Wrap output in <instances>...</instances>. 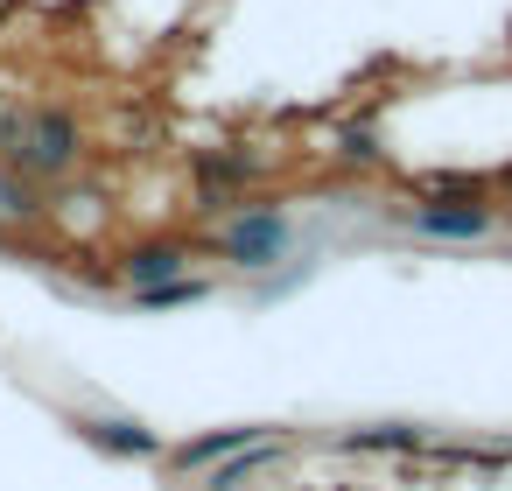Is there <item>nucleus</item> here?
<instances>
[{"label":"nucleus","instance_id":"f03ea898","mask_svg":"<svg viewBox=\"0 0 512 491\" xmlns=\"http://www.w3.org/2000/svg\"><path fill=\"white\" fill-rule=\"evenodd\" d=\"M218 253H225L232 267L260 274V267H274V260L288 253V218H281L274 204H239V211H225V225H218Z\"/></svg>","mask_w":512,"mask_h":491},{"label":"nucleus","instance_id":"7ed1b4c3","mask_svg":"<svg viewBox=\"0 0 512 491\" xmlns=\"http://www.w3.org/2000/svg\"><path fill=\"white\" fill-rule=\"evenodd\" d=\"M260 176H267V162L253 148H211V155H197V204L204 211H239L246 190H260Z\"/></svg>","mask_w":512,"mask_h":491},{"label":"nucleus","instance_id":"39448f33","mask_svg":"<svg viewBox=\"0 0 512 491\" xmlns=\"http://www.w3.org/2000/svg\"><path fill=\"white\" fill-rule=\"evenodd\" d=\"M407 225L428 239H484L498 225V204H414Z\"/></svg>","mask_w":512,"mask_h":491},{"label":"nucleus","instance_id":"0eeeda50","mask_svg":"<svg viewBox=\"0 0 512 491\" xmlns=\"http://www.w3.org/2000/svg\"><path fill=\"white\" fill-rule=\"evenodd\" d=\"M85 435H92L99 449H113V456H155V449H162L141 421H120V414H92V421H85Z\"/></svg>","mask_w":512,"mask_h":491},{"label":"nucleus","instance_id":"20e7f679","mask_svg":"<svg viewBox=\"0 0 512 491\" xmlns=\"http://www.w3.org/2000/svg\"><path fill=\"white\" fill-rule=\"evenodd\" d=\"M190 267V246L183 239H148V246H127L120 253V281L141 295V288H162V281H183Z\"/></svg>","mask_w":512,"mask_h":491},{"label":"nucleus","instance_id":"6e6552de","mask_svg":"<svg viewBox=\"0 0 512 491\" xmlns=\"http://www.w3.org/2000/svg\"><path fill=\"white\" fill-rule=\"evenodd\" d=\"M260 442H267L260 428H218V435H197V442H183L176 456H183V463L197 470V463H211V456H232V449H260Z\"/></svg>","mask_w":512,"mask_h":491},{"label":"nucleus","instance_id":"9b49d317","mask_svg":"<svg viewBox=\"0 0 512 491\" xmlns=\"http://www.w3.org/2000/svg\"><path fill=\"white\" fill-rule=\"evenodd\" d=\"M505 190H512V169H505Z\"/></svg>","mask_w":512,"mask_h":491},{"label":"nucleus","instance_id":"9d476101","mask_svg":"<svg viewBox=\"0 0 512 491\" xmlns=\"http://www.w3.org/2000/svg\"><path fill=\"white\" fill-rule=\"evenodd\" d=\"M204 281H162V288H141V309H176V302H197Z\"/></svg>","mask_w":512,"mask_h":491},{"label":"nucleus","instance_id":"423d86ee","mask_svg":"<svg viewBox=\"0 0 512 491\" xmlns=\"http://www.w3.org/2000/svg\"><path fill=\"white\" fill-rule=\"evenodd\" d=\"M43 211H50V204H43V183L0 162V225H36Z\"/></svg>","mask_w":512,"mask_h":491},{"label":"nucleus","instance_id":"1a4fd4ad","mask_svg":"<svg viewBox=\"0 0 512 491\" xmlns=\"http://www.w3.org/2000/svg\"><path fill=\"white\" fill-rule=\"evenodd\" d=\"M337 162H344V169H379L386 155H379L372 127H351V134H344V148H337Z\"/></svg>","mask_w":512,"mask_h":491},{"label":"nucleus","instance_id":"f257e3e1","mask_svg":"<svg viewBox=\"0 0 512 491\" xmlns=\"http://www.w3.org/2000/svg\"><path fill=\"white\" fill-rule=\"evenodd\" d=\"M0 162L36 176V183H64L85 162V127L71 106L29 99V106H0Z\"/></svg>","mask_w":512,"mask_h":491}]
</instances>
